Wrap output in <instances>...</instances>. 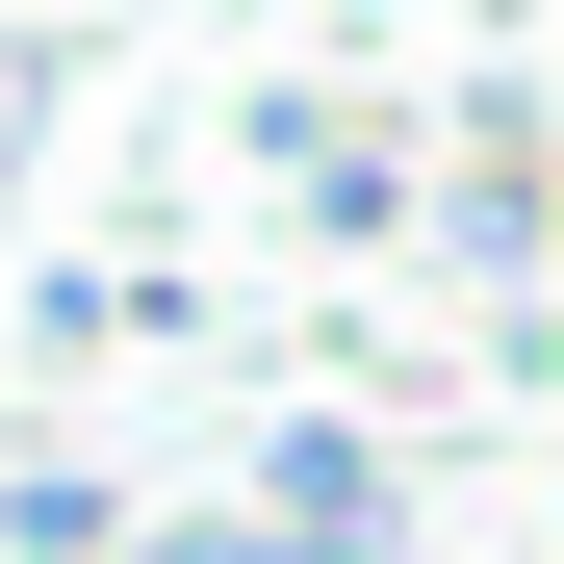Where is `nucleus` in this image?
Segmentation results:
<instances>
[{
	"instance_id": "f257e3e1",
	"label": "nucleus",
	"mask_w": 564,
	"mask_h": 564,
	"mask_svg": "<svg viewBox=\"0 0 564 564\" xmlns=\"http://www.w3.org/2000/svg\"><path fill=\"white\" fill-rule=\"evenodd\" d=\"M231 513H257V539H411V462H386V436H359V411H282Z\"/></svg>"
},
{
	"instance_id": "f03ea898",
	"label": "nucleus",
	"mask_w": 564,
	"mask_h": 564,
	"mask_svg": "<svg viewBox=\"0 0 564 564\" xmlns=\"http://www.w3.org/2000/svg\"><path fill=\"white\" fill-rule=\"evenodd\" d=\"M282 206H308V231H359V257H386V206H411V180H386V129H308V104H282Z\"/></svg>"
},
{
	"instance_id": "7ed1b4c3",
	"label": "nucleus",
	"mask_w": 564,
	"mask_h": 564,
	"mask_svg": "<svg viewBox=\"0 0 564 564\" xmlns=\"http://www.w3.org/2000/svg\"><path fill=\"white\" fill-rule=\"evenodd\" d=\"M0 539H26V564H104V539H129V488L52 436V462H0Z\"/></svg>"
},
{
	"instance_id": "20e7f679",
	"label": "nucleus",
	"mask_w": 564,
	"mask_h": 564,
	"mask_svg": "<svg viewBox=\"0 0 564 564\" xmlns=\"http://www.w3.org/2000/svg\"><path fill=\"white\" fill-rule=\"evenodd\" d=\"M104 564H257V513H129Z\"/></svg>"
},
{
	"instance_id": "39448f33",
	"label": "nucleus",
	"mask_w": 564,
	"mask_h": 564,
	"mask_svg": "<svg viewBox=\"0 0 564 564\" xmlns=\"http://www.w3.org/2000/svg\"><path fill=\"white\" fill-rule=\"evenodd\" d=\"M26 104H52V26H0V154H26Z\"/></svg>"
}]
</instances>
